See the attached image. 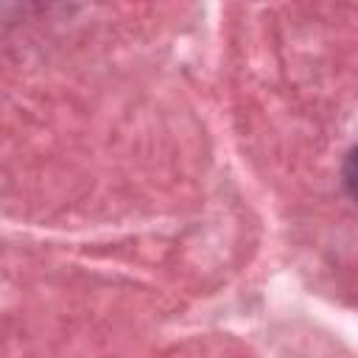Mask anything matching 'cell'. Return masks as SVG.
Listing matches in <instances>:
<instances>
[{
    "label": "cell",
    "mask_w": 358,
    "mask_h": 358,
    "mask_svg": "<svg viewBox=\"0 0 358 358\" xmlns=\"http://www.w3.org/2000/svg\"><path fill=\"white\" fill-rule=\"evenodd\" d=\"M344 187H347V193L358 201V145L347 154V159H344Z\"/></svg>",
    "instance_id": "cell-1"
}]
</instances>
